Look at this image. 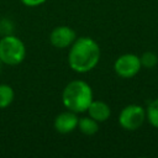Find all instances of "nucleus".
<instances>
[{"label":"nucleus","instance_id":"nucleus-1","mask_svg":"<svg viewBox=\"0 0 158 158\" xmlns=\"http://www.w3.org/2000/svg\"><path fill=\"white\" fill-rule=\"evenodd\" d=\"M100 47L91 37H77L68 53V64L72 70L79 74L93 70L100 60Z\"/></svg>","mask_w":158,"mask_h":158},{"label":"nucleus","instance_id":"nucleus-2","mask_svg":"<svg viewBox=\"0 0 158 158\" xmlns=\"http://www.w3.org/2000/svg\"><path fill=\"white\" fill-rule=\"evenodd\" d=\"M94 100L91 86L84 80L69 81L62 93V102L67 110L77 114L85 112Z\"/></svg>","mask_w":158,"mask_h":158},{"label":"nucleus","instance_id":"nucleus-3","mask_svg":"<svg viewBox=\"0 0 158 158\" xmlns=\"http://www.w3.org/2000/svg\"><path fill=\"white\" fill-rule=\"evenodd\" d=\"M26 57L25 43L14 35H6L0 40V60L6 65H17Z\"/></svg>","mask_w":158,"mask_h":158},{"label":"nucleus","instance_id":"nucleus-4","mask_svg":"<svg viewBox=\"0 0 158 158\" xmlns=\"http://www.w3.org/2000/svg\"><path fill=\"white\" fill-rule=\"evenodd\" d=\"M146 121V109L137 104L125 106L118 115V125L126 131L138 130Z\"/></svg>","mask_w":158,"mask_h":158},{"label":"nucleus","instance_id":"nucleus-5","mask_svg":"<svg viewBox=\"0 0 158 158\" xmlns=\"http://www.w3.org/2000/svg\"><path fill=\"white\" fill-rule=\"evenodd\" d=\"M141 68H142V64H141L139 57L133 53L121 54L120 57L116 58L114 63L115 73L123 79L133 78L141 70Z\"/></svg>","mask_w":158,"mask_h":158},{"label":"nucleus","instance_id":"nucleus-6","mask_svg":"<svg viewBox=\"0 0 158 158\" xmlns=\"http://www.w3.org/2000/svg\"><path fill=\"white\" fill-rule=\"evenodd\" d=\"M77 40L75 31L69 26H57L54 27L49 33V42L53 47L64 49L73 44V42Z\"/></svg>","mask_w":158,"mask_h":158},{"label":"nucleus","instance_id":"nucleus-7","mask_svg":"<svg viewBox=\"0 0 158 158\" xmlns=\"http://www.w3.org/2000/svg\"><path fill=\"white\" fill-rule=\"evenodd\" d=\"M78 121H79V117L77 116V112L67 110L56 116L53 126L57 132L65 135V133L73 132L78 127Z\"/></svg>","mask_w":158,"mask_h":158},{"label":"nucleus","instance_id":"nucleus-8","mask_svg":"<svg viewBox=\"0 0 158 158\" xmlns=\"http://www.w3.org/2000/svg\"><path fill=\"white\" fill-rule=\"evenodd\" d=\"M86 111H88L89 116L93 117L99 123L105 122L106 120H109V117L111 115L110 106L105 101H101V100H93Z\"/></svg>","mask_w":158,"mask_h":158},{"label":"nucleus","instance_id":"nucleus-9","mask_svg":"<svg viewBox=\"0 0 158 158\" xmlns=\"http://www.w3.org/2000/svg\"><path fill=\"white\" fill-rule=\"evenodd\" d=\"M79 131L83 135L86 136H93L99 131V122L95 121L93 117L86 116V117H80L78 121V127Z\"/></svg>","mask_w":158,"mask_h":158},{"label":"nucleus","instance_id":"nucleus-10","mask_svg":"<svg viewBox=\"0 0 158 158\" xmlns=\"http://www.w3.org/2000/svg\"><path fill=\"white\" fill-rule=\"evenodd\" d=\"M15 99L14 89L7 84H0V110L11 105Z\"/></svg>","mask_w":158,"mask_h":158},{"label":"nucleus","instance_id":"nucleus-11","mask_svg":"<svg viewBox=\"0 0 158 158\" xmlns=\"http://www.w3.org/2000/svg\"><path fill=\"white\" fill-rule=\"evenodd\" d=\"M146 120L151 126L158 128V98L152 100L146 107Z\"/></svg>","mask_w":158,"mask_h":158},{"label":"nucleus","instance_id":"nucleus-12","mask_svg":"<svg viewBox=\"0 0 158 158\" xmlns=\"http://www.w3.org/2000/svg\"><path fill=\"white\" fill-rule=\"evenodd\" d=\"M139 60H141L142 67L151 69V68H153V67L157 65V63H158V57H157L156 53H153V52H151V51H147V52H144V53L139 57Z\"/></svg>","mask_w":158,"mask_h":158},{"label":"nucleus","instance_id":"nucleus-13","mask_svg":"<svg viewBox=\"0 0 158 158\" xmlns=\"http://www.w3.org/2000/svg\"><path fill=\"white\" fill-rule=\"evenodd\" d=\"M25 6H28V7H36V6H40L42 4H44L47 0H20Z\"/></svg>","mask_w":158,"mask_h":158},{"label":"nucleus","instance_id":"nucleus-14","mask_svg":"<svg viewBox=\"0 0 158 158\" xmlns=\"http://www.w3.org/2000/svg\"><path fill=\"white\" fill-rule=\"evenodd\" d=\"M1 64H2V63H1V60H0V69H1Z\"/></svg>","mask_w":158,"mask_h":158}]
</instances>
